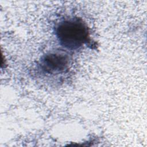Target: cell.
<instances>
[{
  "mask_svg": "<svg viewBox=\"0 0 147 147\" xmlns=\"http://www.w3.org/2000/svg\"><path fill=\"white\" fill-rule=\"evenodd\" d=\"M40 64L42 69L47 73H58L67 68L69 59L63 53H50L43 56Z\"/></svg>",
  "mask_w": 147,
  "mask_h": 147,
  "instance_id": "7a4b0ae2",
  "label": "cell"
},
{
  "mask_svg": "<svg viewBox=\"0 0 147 147\" xmlns=\"http://www.w3.org/2000/svg\"><path fill=\"white\" fill-rule=\"evenodd\" d=\"M60 44L69 49H76L90 41L88 28L80 18H70L60 22L56 28Z\"/></svg>",
  "mask_w": 147,
  "mask_h": 147,
  "instance_id": "6da1fadb",
  "label": "cell"
}]
</instances>
